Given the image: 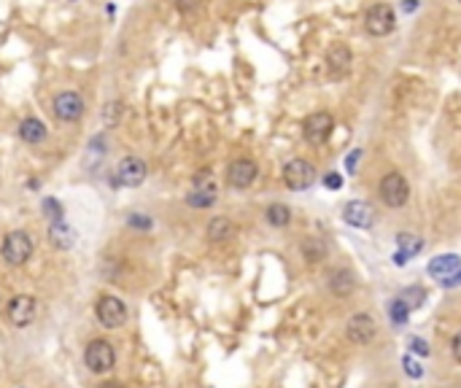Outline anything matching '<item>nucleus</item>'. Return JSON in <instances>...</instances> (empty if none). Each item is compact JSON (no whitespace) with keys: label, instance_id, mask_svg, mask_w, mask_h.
I'll return each mask as SVG.
<instances>
[{"label":"nucleus","instance_id":"obj_29","mask_svg":"<svg viewBox=\"0 0 461 388\" xmlns=\"http://www.w3.org/2000/svg\"><path fill=\"white\" fill-rule=\"evenodd\" d=\"M410 348L415 353H421V356H426V353H429V345H426V340H421V337H412L410 340Z\"/></svg>","mask_w":461,"mask_h":388},{"label":"nucleus","instance_id":"obj_22","mask_svg":"<svg viewBox=\"0 0 461 388\" xmlns=\"http://www.w3.org/2000/svg\"><path fill=\"white\" fill-rule=\"evenodd\" d=\"M388 313H391V321H394L397 327H405V324H407V313H410V307H407V302L400 297V300H394V302H391V310H388Z\"/></svg>","mask_w":461,"mask_h":388},{"label":"nucleus","instance_id":"obj_27","mask_svg":"<svg viewBox=\"0 0 461 388\" xmlns=\"http://www.w3.org/2000/svg\"><path fill=\"white\" fill-rule=\"evenodd\" d=\"M127 224H130V227H138V230H148V227H151V218L143 216V213H133V216L127 218Z\"/></svg>","mask_w":461,"mask_h":388},{"label":"nucleus","instance_id":"obj_21","mask_svg":"<svg viewBox=\"0 0 461 388\" xmlns=\"http://www.w3.org/2000/svg\"><path fill=\"white\" fill-rule=\"evenodd\" d=\"M265 218L267 224H273V227H289L291 221V210L286 205H280V203H275V205H270L265 210Z\"/></svg>","mask_w":461,"mask_h":388},{"label":"nucleus","instance_id":"obj_34","mask_svg":"<svg viewBox=\"0 0 461 388\" xmlns=\"http://www.w3.org/2000/svg\"><path fill=\"white\" fill-rule=\"evenodd\" d=\"M178 6H181V9H189V6H197V0H178Z\"/></svg>","mask_w":461,"mask_h":388},{"label":"nucleus","instance_id":"obj_32","mask_svg":"<svg viewBox=\"0 0 461 388\" xmlns=\"http://www.w3.org/2000/svg\"><path fill=\"white\" fill-rule=\"evenodd\" d=\"M329 186V189H340L343 186V178H340L338 173H332V175H327V181H324Z\"/></svg>","mask_w":461,"mask_h":388},{"label":"nucleus","instance_id":"obj_20","mask_svg":"<svg viewBox=\"0 0 461 388\" xmlns=\"http://www.w3.org/2000/svg\"><path fill=\"white\" fill-rule=\"evenodd\" d=\"M461 262H459V256H453V254H448V256H437V259H432V265H429V275H450L456 267H459Z\"/></svg>","mask_w":461,"mask_h":388},{"label":"nucleus","instance_id":"obj_30","mask_svg":"<svg viewBox=\"0 0 461 388\" xmlns=\"http://www.w3.org/2000/svg\"><path fill=\"white\" fill-rule=\"evenodd\" d=\"M405 367H407V375H410V377H421V375H424L421 364H415L412 359H405Z\"/></svg>","mask_w":461,"mask_h":388},{"label":"nucleus","instance_id":"obj_28","mask_svg":"<svg viewBox=\"0 0 461 388\" xmlns=\"http://www.w3.org/2000/svg\"><path fill=\"white\" fill-rule=\"evenodd\" d=\"M450 353H453V359L461 364V329L453 335V340H450Z\"/></svg>","mask_w":461,"mask_h":388},{"label":"nucleus","instance_id":"obj_11","mask_svg":"<svg viewBox=\"0 0 461 388\" xmlns=\"http://www.w3.org/2000/svg\"><path fill=\"white\" fill-rule=\"evenodd\" d=\"M345 335L351 340L353 345H370L378 335V327L375 321H373V315L367 313H356L348 318V324H345Z\"/></svg>","mask_w":461,"mask_h":388},{"label":"nucleus","instance_id":"obj_8","mask_svg":"<svg viewBox=\"0 0 461 388\" xmlns=\"http://www.w3.org/2000/svg\"><path fill=\"white\" fill-rule=\"evenodd\" d=\"M332 127H335V119H332V113H327V111H315V113H310L308 119L303 121V135L308 143H324L329 135H332Z\"/></svg>","mask_w":461,"mask_h":388},{"label":"nucleus","instance_id":"obj_10","mask_svg":"<svg viewBox=\"0 0 461 388\" xmlns=\"http://www.w3.org/2000/svg\"><path fill=\"white\" fill-rule=\"evenodd\" d=\"M315 178V170L308 159H291L289 165L283 168V181L289 186L291 192H303L308 189Z\"/></svg>","mask_w":461,"mask_h":388},{"label":"nucleus","instance_id":"obj_14","mask_svg":"<svg viewBox=\"0 0 461 388\" xmlns=\"http://www.w3.org/2000/svg\"><path fill=\"white\" fill-rule=\"evenodd\" d=\"M343 216H345V221H348V224H353V227H362V230H367V227H373V218H375V213H373V208L367 205V203H362V200H353V203H348V205H345Z\"/></svg>","mask_w":461,"mask_h":388},{"label":"nucleus","instance_id":"obj_9","mask_svg":"<svg viewBox=\"0 0 461 388\" xmlns=\"http://www.w3.org/2000/svg\"><path fill=\"white\" fill-rule=\"evenodd\" d=\"M36 313H38V302L33 297H27V294H16L11 302L6 305V315H9V321H11L14 327H30L33 321H36Z\"/></svg>","mask_w":461,"mask_h":388},{"label":"nucleus","instance_id":"obj_31","mask_svg":"<svg viewBox=\"0 0 461 388\" xmlns=\"http://www.w3.org/2000/svg\"><path fill=\"white\" fill-rule=\"evenodd\" d=\"M402 297H412V300H415L412 305H421V300H424L426 294H424V289H407L405 294H402Z\"/></svg>","mask_w":461,"mask_h":388},{"label":"nucleus","instance_id":"obj_7","mask_svg":"<svg viewBox=\"0 0 461 388\" xmlns=\"http://www.w3.org/2000/svg\"><path fill=\"white\" fill-rule=\"evenodd\" d=\"M51 111H54V116L60 121H78L84 116V97L78 95V92H60V95H54L51 100Z\"/></svg>","mask_w":461,"mask_h":388},{"label":"nucleus","instance_id":"obj_6","mask_svg":"<svg viewBox=\"0 0 461 388\" xmlns=\"http://www.w3.org/2000/svg\"><path fill=\"white\" fill-rule=\"evenodd\" d=\"M146 175H148V168H146L143 159L124 157L119 165H116V170H113V183H116V186L133 189V186H141V183L146 181Z\"/></svg>","mask_w":461,"mask_h":388},{"label":"nucleus","instance_id":"obj_35","mask_svg":"<svg viewBox=\"0 0 461 388\" xmlns=\"http://www.w3.org/2000/svg\"><path fill=\"white\" fill-rule=\"evenodd\" d=\"M100 388H124V386H121V383H113V380H111V383H103Z\"/></svg>","mask_w":461,"mask_h":388},{"label":"nucleus","instance_id":"obj_23","mask_svg":"<svg viewBox=\"0 0 461 388\" xmlns=\"http://www.w3.org/2000/svg\"><path fill=\"white\" fill-rule=\"evenodd\" d=\"M41 208H44V213H46V218L51 221V224H57V221H65V210H62V205L57 203V200H51V197H44V203H41Z\"/></svg>","mask_w":461,"mask_h":388},{"label":"nucleus","instance_id":"obj_1","mask_svg":"<svg viewBox=\"0 0 461 388\" xmlns=\"http://www.w3.org/2000/svg\"><path fill=\"white\" fill-rule=\"evenodd\" d=\"M0 254H3V259H6V265H11V267L24 265V262L33 256V240H30V235L22 232V230L9 232V235L3 238Z\"/></svg>","mask_w":461,"mask_h":388},{"label":"nucleus","instance_id":"obj_24","mask_svg":"<svg viewBox=\"0 0 461 388\" xmlns=\"http://www.w3.org/2000/svg\"><path fill=\"white\" fill-rule=\"evenodd\" d=\"M186 203L194 205V208H208V205H213V203H216V194L213 192H197V189H194V192L186 197Z\"/></svg>","mask_w":461,"mask_h":388},{"label":"nucleus","instance_id":"obj_25","mask_svg":"<svg viewBox=\"0 0 461 388\" xmlns=\"http://www.w3.org/2000/svg\"><path fill=\"white\" fill-rule=\"evenodd\" d=\"M400 245L405 248V256H407V254H415V251H421V245H424V242L418 240V238H412V235H407V232H405V235H400Z\"/></svg>","mask_w":461,"mask_h":388},{"label":"nucleus","instance_id":"obj_15","mask_svg":"<svg viewBox=\"0 0 461 388\" xmlns=\"http://www.w3.org/2000/svg\"><path fill=\"white\" fill-rule=\"evenodd\" d=\"M327 65H329V76H332V78L345 76L348 65H351V48L345 46V44L332 46V51H329V57H327Z\"/></svg>","mask_w":461,"mask_h":388},{"label":"nucleus","instance_id":"obj_13","mask_svg":"<svg viewBox=\"0 0 461 388\" xmlns=\"http://www.w3.org/2000/svg\"><path fill=\"white\" fill-rule=\"evenodd\" d=\"M327 286L335 297H348V294L356 289V275H353L348 267H338V270L329 272Z\"/></svg>","mask_w":461,"mask_h":388},{"label":"nucleus","instance_id":"obj_19","mask_svg":"<svg viewBox=\"0 0 461 388\" xmlns=\"http://www.w3.org/2000/svg\"><path fill=\"white\" fill-rule=\"evenodd\" d=\"M303 256L308 265H318L321 259H327V242L321 238H308L303 240Z\"/></svg>","mask_w":461,"mask_h":388},{"label":"nucleus","instance_id":"obj_18","mask_svg":"<svg viewBox=\"0 0 461 388\" xmlns=\"http://www.w3.org/2000/svg\"><path fill=\"white\" fill-rule=\"evenodd\" d=\"M49 240H51L54 248L65 251V248H71L73 240H76V232H73L65 221H57V224H51V227H49Z\"/></svg>","mask_w":461,"mask_h":388},{"label":"nucleus","instance_id":"obj_3","mask_svg":"<svg viewBox=\"0 0 461 388\" xmlns=\"http://www.w3.org/2000/svg\"><path fill=\"white\" fill-rule=\"evenodd\" d=\"M95 315H97V321H100V327L119 329L121 324L127 321V305L121 302L119 297L106 294V297H100V300H97Z\"/></svg>","mask_w":461,"mask_h":388},{"label":"nucleus","instance_id":"obj_5","mask_svg":"<svg viewBox=\"0 0 461 388\" xmlns=\"http://www.w3.org/2000/svg\"><path fill=\"white\" fill-rule=\"evenodd\" d=\"M378 192H380V200L388 208H402L407 203V197H410V186H407L402 173H388V175H383Z\"/></svg>","mask_w":461,"mask_h":388},{"label":"nucleus","instance_id":"obj_2","mask_svg":"<svg viewBox=\"0 0 461 388\" xmlns=\"http://www.w3.org/2000/svg\"><path fill=\"white\" fill-rule=\"evenodd\" d=\"M84 362L92 372L103 375V372L113 369V364H116V351H113V345H111L108 340H92L84 351Z\"/></svg>","mask_w":461,"mask_h":388},{"label":"nucleus","instance_id":"obj_12","mask_svg":"<svg viewBox=\"0 0 461 388\" xmlns=\"http://www.w3.org/2000/svg\"><path fill=\"white\" fill-rule=\"evenodd\" d=\"M256 175H259V168H256L254 159H248V157L235 159L230 168H227V181H230V186H235V189H248V186L256 181Z\"/></svg>","mask_w":461,"mask_h":388},{"label":"nucleus","instance_id":"obj_33","mask_svg":"<svg viewBox=\"0 0 461 388\" xmlns=\"http://www.w3.org/2000/svg\"><path fill=\"white\" fill-rule=\"evenodd\" d=\"M456 283H461V272H456V275H450V278L445 280V286H456Z\"/></svg>","mask_w":461,"mask_h":388},{"label":"nucleus","instance_id":"obj_16","mask_svg":"<svg viewBox=\"0 0 461 388\" xmlns=\"http://www.w3.org/2000/svg\"><path fill=\"white\" fill-rule=\"evenodd\" d=\"M19 138H22L24 143H44L46 141V135H49V130H46V124L41 119H33V116H27V119H22L19 121Z\"/></svg>","mask_w":461,"mask_h":388},{"label":"nucleus","instance_id":"obj_4","mask_svg":"<svg viewBox=\"0 0 461 388\" xmlns=\"http://www.w3.org/2000/svg\"><path fill=\"white\" fill-rule=\"evenodd\" d=\"M364 27H367V33L370 36H388V33H394V27H397V16H394V9L386 6V3H378L373 6L370 11L364 14Z\"/></svg>","mask_w":461,"mask_h":388},{"label":"nucleus","instance_id":"obj_26","mask_svg":"<svg viewBox=\"0 0 461 388\" xmlns=\"http://www.w3.org/2000/svg\"><path fill=\"white\" fill-rule=\"evenodd\" d=\"M121 116V103H111V106H106V111H103V121L106 124H116Z\"/></svg>","mask_w":461,"mask_h":388},{"label":"nucleus","instance_id":"obj_17","mask_svg":"<svg viewBox=\"0 0 461 388\" xmlns=\"http://www.w3.org/2000/svg\"><path fill=\"white\" fill-rule=\"evenodd\" d=\"M232 235H235V227H232V221L227 216H213L211 218V224H208V240L211 242H224L230 240Z\"/></svg>","mask_w":461,"mask_h":388}]
</instances>
